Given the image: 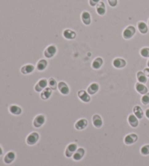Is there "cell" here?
<instances>
[{"mask_svg": "<svg viewBox=\"0 0 149 166\" xmlns=\"http://www.w3.org/2000/svg\"><path fill=\"white\" fill-rule=\"evenodd\" d=\"M136 33V29L134 26L130 25L127 26L125 29H124L123 32H122V37L124 39L129 40V39H132L134 37Z\"/></svg>", "mask_w": 149, "mask_h": 166, "instance_id": "cell-1", "label": "cell"}, {"mask_svg": "<svg viewBox=\"0 0 149 166\" xmlns=\"http://www.w3.org/2000/svg\"><path fill=\"white\" fill-rule=\"evenodd\" d=\"M58 52V48L55 45H50L48 46L44 51V55L47 59H52L56 55Z\"/></svg>", "mask_w": 149, "mask_h": 166, "instance_id": "cell-2", "label": "cell"}, {"mask_svg": "<svg viewBox=\"0 0 149 166\" xmlns=\"http://www.w3.org/2000/svg\"><path fill=\"white\" fill-rule=\"evenodd\" d=\"M39 139V133H38L37 132H33V133H31L27 136V139H26V143H27L28 145L33 146L37 143Z\"/></svg>", "mask_w": 149, "mask_h": 166, "instance_id": "cell-3", "label": "cell"}, {"mask_svg": "<svg viewBox=\"0 0 149 166\" xmlns=\"http://www.w3.org/2000/svg\"><path fill=\"white\" fill-rule=\"evenodd\" d=\"M47 85L48 81L46 79H45V78H43V79H39V80L38 81V83L36 84L35 86H34V90H35V91L37 92V93H41L44 89L47 87Z\"/></svg>", "mask_w": 149, "mask_h": 166, "instance_id": "cell-4", "label": "cell"}, {"mask_svg": "<svg viewBox=\"0 0 149 166\" xmlns=\"http://www.w3.org/2000/svg\"><path fill=\"white\" fill-rule=\"evenodd\" d=\"M58 89L60 93L63 95H67L70 93V88L65 82L60 81L58 83Z\"/></svg>", "mask_w": 149, "mask_h": 166, "instance_id": "cell-5", "label": "cell"}, {"mask_svg": "<svg viewBox=\"0 0 149 166\" xmlns=\"http://www.w3.org/2000/svg\"><path fill=\"white\" fill-rule=\"evenodd\" d=\"M77 145L74 143H71L70 144H68L66 147V151H65V155L66 157L70 158L71 157H73L74 154L75 153V152L77 149Z\"/></svg>", "mask_w": 149, "mask_h": 166, "instance_id": "cell-6", "label": "cell"}, {"mask_svg": "<svg viewBox=\"0 0 149 166\" xmlns=\"http://www.w3.org/2000/svg\"><path fill=\"white\" fill-rule=\"evenodd\" d=\"M77 95L79 99L84 103H89L91 101V97L90 95L87 93V91H84V90H81V91H79L77 93Z\"/></svg>", "mask_w": 149, "mask_h": 166, "instance_id": "cell-7", "label": "cell"}, {"mask_svg": "<svg viewBox=\"0 0 149 166\" xmlns=\"http://www.w3.org/2000/svg\"><path fill=\"white\" fill-rule=\"evenodd\" d=\"M138 140V136L136 133H130L129 135L126 136L124 138V141L127 145H132L133 144L136 143Z\"/></svg>", "mask_w": 149, "mask_h": 166, "instance_id": "cell-8", "label": "cell"}, {"mask_svg": "<svg viewBox=\"0 0 149 166\" xmlns=\"http://www.w3.org/2000/svg\"><path fill=\"white\" fill-rule=\"evenodd\" d=\"M45 117L43 115H39L36 116L33 121V125L35 128H39L42 127L45 123Z\"/></svg>", "mask_w": 149, "mask_h": 166, "instance_id": "cell-9", "label": "cell"}, {"mask_svg": "<svg viewBox=\"0 0 149 166\" xmlns=\"http://www.w3.org/2000/svg\"><path fill=\"white\" fill-rule=\"evenodd\" d=\"M113 66L116 68V69H123L126 67L127 61L124 59L122 58H116L113 61Z\"/></svg>", "mask_w": 149, "mask_h": 166, "instance_id": "cell-10", "label": "cell"}, {"mask_svg": "<svg viewBox=\"0 0 149 166\" xmlns=\"http://www.w3.org/2000/svg\"><path fill=\"white\" fill-rule=\"evenodd\" d=\"M63 37L67 40H72L76 37V33L71 29H66L63 31Z\"/></svg>", "mask_w": 149, "mask_h": 166, "instance_id": "cell-11", "label": "cell"}, {"mask_svg": "<svg viewBox=\"0 0 149 166\" xmlns=\"http://www.w3.org/2000/svg\"><path fill=\"white\" fill-rule=\"evenodd\" d=\"M81 19L82 23L85 26H90L91 24L92 19L91 15L88 11H83L81 14Z\"/></svg>", "mask_w": 149, "mask_h": 166, "instance_id": "cell-12", "label": "cell"}, {"mask_svg": "<svg viewBox=\"0 0 149 166\" xmlns=\"http://www.w3.org/2000/svg\"><path fill=\"white\" fill-rule=\"evenodd\" d=\"M87 125L88 121L86 119H84V118H82V119H79L76 122L75 128L77 131H82V130L85 129L87 127Z\"/></svg>", "mask_w": 149, "mask_h": 166, "instance_id": "cell-13", "label": "cell"}, {"mask_svg": "<svg viewBox=\"0 0 149 166\" xmlns=\"http://www.w3.org/2000/svg\"><path fill=\"white\" fill-rule=\"evenodd\" d=\"M96 13L100 16H103L106 13V7L103 2L100 1L99 3L96 5Z\"/></svg>", "mask_w": 149, "mask_h": 166, "instance_id": "cell-14", "label": "cell"}, {"mask_svg": "<svg viewBox=\"0 0 149 166\" xmlns=\"http://www.w3.org/2000/svg\"><path fill=\"white\" fill-rule=\"evenodd\" d=\"M84 155H85V150H84V148L82 147L78 148V149H76V151L75 152V153L74 154L73 159L76 161L81 160L82 158L84 157Z\"/></svg>", "mask_w": 149, "mask_h": 166, "instance_id": "cell-15", "label": "cell"}, {"mask_svg": "<svg viewBox=\"0 0 149 166\" xmlns=\"http://www.w3.org/2000/svg\"><path fill=\"white\" fill-rule=\"evenodd\" d=\"M100 86L97 83H92L89 85V87H87V93L90 94V95H93L95 94H96L99 91Z\"/></svg>", "mask_w": 149, "mask_h": 166, "instance_id": "cell-16", "label": "cell"}, {"mask_svg": "<svg viewBox=\"0 0 149 166\" xmlns=\"http://www.w3.org/2000/svg\"><path fill=\"white\" fill-rule=\"evenodd\" d=\"M135 90L138 93H140V95H145L147 93H148V87L145 85V84L140 83H137L135 84Z\"/></svg>", "mask_w": 149, "mask_h": 166, "instance_id": "cell-17", "label": "cell"}, {"mask_svg": "<svg viewBox=\"0 0 149 166\" xmlns=\"http://www.w3.org/2000/svg\"><path fill=\"white\" fill-rule=\"evenodd\" d=\"M92 123L96 128H100L103 124L102 117L99 115H94L92 116Z\"/></svg>", "mask_w": 149, "mask_h": 166, "instance_id": "cell-18", "label": "cell"}, {"mask_svg": "<svg viewBox=\"0 0 149 166\" xmlns=\"http://www.w3.org/2000/svg\"><path fill=\"white\" fill-rule=\"evenodd\" d=\"M138 118L136 117L134 114H131L128 116L127 120L130 125L132 128H137L139 125V120Z\"/></svg>", "mask_w": 149, "mask_h": 166, "instance_id": "cell-19", "label": "cell"}, {"mask_svg": "<svg viewBox=\"0 0 149 166\" xmlns=\"http://www.w3.org/2000/svg\"><path fill=\"white\" fill-rule=\"evenodd\" d=\"M34 69H35V67H34V65L26 64V65L23 66V67H21V72L24 75H29V74H31L34 72Z\"/></svg>", "mask_w": 149, "mask_h": 166, "instance_id": "cell-20", "label": "cell"}, {"mask_svg": "<svg viewBox=\"0 0 149 166\" xmlns=\"http://www.w3.org/2000/svg\"><path fill=\"white\" fill-rule=\"evenodd\" d=\"M52 90L50 87H46L45 89H44L41 93H40V97L42 100H48L52 95Z\"/></svg>", "mask_w": 149, "mask_h": 166, "instance_id": "cell-21", "label": "cell"}, {"mask_svg": "<svg viewBox=\"0 0 149 166\" xmlns=\"http://www.w3.org/2000/svg\"><path fill=\"white\" fill-rule=\"evenodd\" d=\"M103 64V60L101 57H97L92 63V67L93 69H100Z\"/></svg>", "mask_w": 149, "mask_h": 166, "instance_id": "cell-22", "label": "cell"}, {"mask_svg": "<svg viewBox=\"0 0 149 166\" xmlns=\"http://www.w3.org/2000/svg\"><path fill=\"white\" fill-rule=\"evenodd\" d=\"M138 29L139 32L142 34H146L148 32V25L143 21H140L138 23Z\"/></svg>", "mask_w": 149, "mask_h": 166, "instance_id": "cell-23", "label": "cell"}, {"mask_svg": "<svg viewBox=\"0 0 149 166\" xmlns=\"http://www.w3.org/2000/svg\"><path fill=\"white\" fill-rule=\"evenodd\" d=\"M15 159V153L14 152H9L4 157V162L6 164H11Z\"/></svg>", "mask_w": 149, "mask_h": 166, "instance_id": "cell-24", "label": "cell"}, {"mask_svg": "<svg viewBox=\"0 0 149 166\" xmlns=\"http://www.w3.org/2000/svg\"><path fill=\"white\" fill-rule=\"evenodd\" d=\"M133 113H134V115H135L139 119H142V118L143 117V116H144L143 110L142 108L138 105L135 106V107H133Z\"/></svg>", "mask_w": 149, "mask_h": 166, "instance_id": "cell-25", "label": "cell"}, {"mask_svg": "<svg viewBox=\"0 0 149 166\" xmlns=\"http://www.w3.org/2000/svg\"><path fill=\"white\" fill-rule=\"evenodd\" d=\"M48 62L46 61L45 59H41L38 61L37 63V69L39 71H42L46 69V68L47 67Z\"/></svg>", "mask_w": 149, "mask_h": 166, "instance_id": "cell-26", "label": "cell"}, {"mask_svg": "<svg viewBox=\"0 0 149 166\" xmlns=\"http://www.w3.org/2000/svg\"><path fill=\"white\" fill-rule=\"evenodd\" d=\"M137 79H138V83L143 84H146L147 82H148V77L145 75L143 71H138V73H137Z\"/></svg>", "mask_w": 149, "mask_h": 166, "instance_id": "cell-27", "label": "cell"}, {"mask_svg": "<svg viewBox=\"0 0 149 166\" xmlns=\"http://www.w3.org/2000/svg\"><path fill=\"white\" fill-rule=\"evenodd\" d=\"M9 111L13 115H20L22 113V109L17 105H11L9 107Z\"/></svg>", "mask_w": 149, "mask_h": 166, "instance_id": "cell-28", "label": "cell"}, {"mask_svg": "<svg viewBox=\"0 0 149 166\" xmlns=\"http://www.w3.org/2000/svg\"><path fill=\"white\" fill-rule=\"evenodd\" d=\"M48 85H49V87H50L52 91H55V90L58 88L57 81L52 77L50 78L49 80H48Z\"/></svg>", "mask_w": 149, "mask_h": 166, "instance_id": "cell-29", "label": "cell"}, {"mask_svg": "<svg viewBox=\"0 0 149 166\" xmlns=\"http://www.w3.org/2000/svg\"><path fill=\"white\" fill-rule=\"evenodd\" d=\"M140 55L143 58H149V47H143L140 51Z\"/></svg>", "mask_w": 149, "mask_h": 166, "instance_id": "cell-30", "label": "cell"}, {"mask_svg": "<svg viewBox=\"0 0 149 166\" xmlns=\"http://www.w3.org/2000/svg\"><path fill=\"white\" fill-rule=\"evenodd\" d=\"M140 101H141V103L143 104L145 106L149 104V93H147L146 94L143 95Z\"/></svg>", "mask_w": 149, "mask_h": 166, "instance_id": "cell-31", "label": "cell"}, {"mask_svg": "<svg viewBox=\"0 0 149 166\" xmlns=\"http://www.w3.org/2000/svg\"><path fill=\"white\" fill-rule=\"evenodd\" d=\"M140 153L143 155H149V144L143 146L140 148Z\"/></svg>", "mask_w": 149, "mask_h": 166, "instance_id": "cell-32", "label": "cell"}, {"mask_svg": "<svg viewBox=\"0 0 149 166\" xmlns=\"http://www.w3.org/2000/svg\"><path fill=\"white\" fill-rule=\"evenodd\" d=\"M108 5L111 7H116L118 5V0H107Z\"/></svg>", "mask_w": 149, "mask_h": 166, "instance_id": "cell-33", "label": "cell"}, {"mask_svg": "<svg viewBox=\"0 0 149 166\" xmlns=\"http://www.w3.org/2000/svg\"><path fill=\"white\" fill-rule=\"evenodd\" d=\"M100 2V0H89V4L91 7H95Z\"/></svg>", "mask_w": 149, "mask_h": 166, "instance_id": "cell-34", "label": "cell"}, {"mask_svg": "<svg viewBox=\"0 0 149 166\" xmlns=\"http://www.w3.org/2000/svg\"><path fill=\"white\" fill-rule=\"evenodd\" d=\"M143 72L145 73V75L147 76V77L149 78V68H146V69H144L143 70Z\"/></svg>", "mask_w": 149, "mask_h": 166, "instance_id": "cell-35", "label": "cell"}, {"mask_svg": "<svg viewBox=\"0 0 149 166\" xmlns=\"http://www.w3.org/2000/svg\"><path fill=\"white\" fill-rule=\"evenodd\" d=\"M145 115H146V117L149 119V109H147L146 110V112H145Z\"/></svg>", "mask_w": 149, "mask_h": 166, "instance_id": "cell-36", "label": "cell"}, {"mask_svg": "<svg viewBox=\"0 0 149 166\" xmlns=\"http://www.w3.org/2000/svg\"><path fill=\"white\" fill-rule=\"evenodd\" d=\"M2 154H3V150H2V149L1 146H0V156L2 155Z\"/></svg>", "mask_w": 149, "mask_h": 166, "instance_id": "cell-37", "label": "cell"}, {"mask_svg": "<svg viewBox=\"0 0 149 166\" xmlns=\"http://www.w3.org/2000/svg\"><path fill=\"white\" fill-rule=\"evenodd\" d=\"M147 66H148V67L149 68V59H148V62H147Z\"/></svg>", "mask_w": 149, "mask_h": 166, "instance_id": "cell-38", "label": "cell"}, {"mask_svg": "<svg viewBox=\"0 0 149 166\" xmlns=\"http://www.w3.org/2000/svg\"><path fill=\"white\" fill-rule=\"evenodd\" d=\"M148 26H149V19H148Z\"/></svg>", "mask_w": 149, "mask_h": 166, "instance_id": "cell-39", "label": "cell"}]
</instances>
